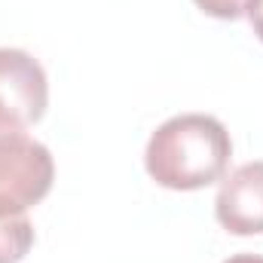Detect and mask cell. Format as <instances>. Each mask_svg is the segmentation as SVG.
<instances>
[{"instance_id": "1", "label": "cell", "mask_w": 263, "mask_h": 263, "mask_svg": "<svg viewBox=\"0 0 263 263\" xmlns=\"http://www.w3.org/2000/svg\"><path fill=\"white\" fill-rule=\"evenodd\" d=\"M230 156L233 138L217 117L181 114L150 135L144 168L159 187L190 193L217 184L230 168Z\"/></svg>"}, {"instance_id": "2", "label": "cell", "mask_w": 263, "mask_h": 263, "mask_svg": "<svg viewBox=\"0 0 263 263\" xmlns=\"http://www.w3.org/2000/svg\"><path fill=\"white\" fill-rule=\"evenodd\" d=\"M52 181L55 162L49 147L22 126L0 123V196L31 208L49 196Z\"/></svg>"}, {"instance_id": "3", "label": "cell", "mask_w": 263, "mask_h": 263, "mask_svg": "<svg viewBox=\"0 0 263 263\" xmlns=\"http://www.w3.org/2000/svg\"><path fill=\"white\" fill-rule=\"evenodd\" d=\"M49 104V83L43 65L12 46H0V123L31 129L43 120Z\"/></svg>"}, {"instance_id": "4", "label": "cell", "mask_w": 263, "mask_h": 263, "mask_svg": "<svg viewBox=\"0 0 263 263\" xmlns=\"http://www.w3.org/2000/svg\"><path fill=\"white\" fill-rule=\"evenodd\" d=\"M214 217L233 236H263V159L245 162L220 178Z\"/></svg>"}, {"instance_id": "5", "label": "cell", "mask_w": 263, "mask_h": 263, "mask_svg": "<svg viewBox=\"0 0 263 263\" xmlns=\"http://www.w3.org/2000/svg\"><path fill=\"white\" fill-rule=\"evenodd\" d=\"M34 239L28 208L0 196V263H22L34 248Z\"/></svg>"}, {"instance_id": "6", "label": "cell", "mask_w": 263, "mask_h": 263, "mask_svg": "<svg viewBox=\"0 0 263 263\" xmlns=\"http://www.w3.org/2000/svg\"><path fill=\"white\" fill-rule=\"evenodd\" d=\"M199 9L211 18H220V22H236L242 15H248V6L251 0H193Z\"/></svg>"}, {"instance_id": "7", "label": "cell", "mask_w": 263, "mask_h": 263, "mask_svg": "<svg viewBox=\"0 0 263 263\" xmlns=\"http://www.w3.org/2000/svg\"><path fill=\"white\" fill-rule=\"evenodd\" d=\"M248 22H251V31L257 34V40L263 43V0H251V6H248Z\"/></svg>"}, {"instance_id": "8", "label": "cell", "mask_w": 263, "mask_h": 263, "mask_svg": "<svg viewBox=\"0 0 263 263\" xmlns=\"http://www.w3.org/2000/svg\"><path fill=\"white\" fill-rule=\"evenodd\" d=\"M223 263H263L260 254H233V257H227Z\"/></svg>"}]
</instances>
